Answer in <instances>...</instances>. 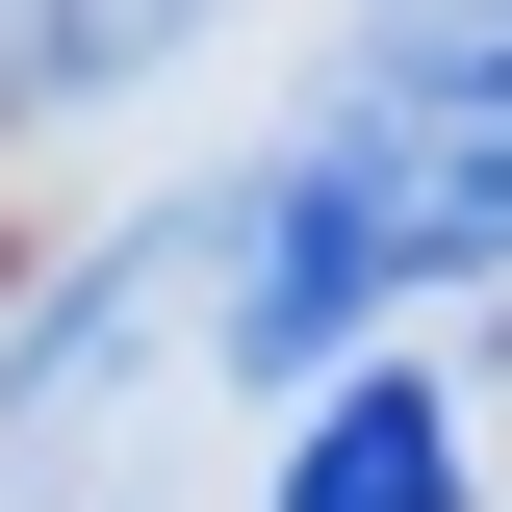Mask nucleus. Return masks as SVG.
<instances>
[{
    "mask_svg": "<svg viewBox=\"0 0 512 512\" xmlns=\"http://www.w3.org/2000/svg\"><path fill=\"white\" fill-rule=\"evenodd\" d=\"M205 231H231V384H308V410H333L359 308L410 282V256H384V180H359V154L308 128V154H282L256 205H205Z\"/></svg>",
    "mask_w": 512,
    "mask_h": 512,
    "instance_id": "f257e3e1",
    "label": "nucleus"
},
{
    "mask_svg": "<svg viewBox=\"0 0 512 512\" xmlns=\"http://www.w3.org/2000/svg\"><path fill=\"white\" fill-rule=\"evenodd\" d=\"M282 512H461V410L436 384H333L282 436Z\"/></svg>",
    "mask_w": 512,
    "mask_h": 512,
    "instance_id": "f03ea898",
    "label": "nucleus"
},
{
    "mask_svg": "<svg viewBox=\"0 0 512 512\" xmlns=\"http://www.w3.org/2000/svg\"><path fill=\"white\" fill-rule=\"evenodd\" d=\"M128 52H180V0H0V103H77Z\"/></svg>",
    "mask_w": 512,
    "mask_h": 512,
    "instance_id": "7ed1b4c3",
    "label": "nucleus"
}]
</instances>
